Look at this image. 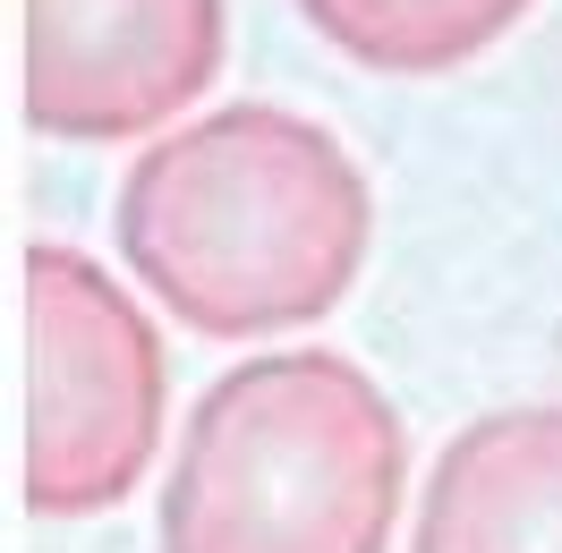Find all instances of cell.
Masks as SVG:
<instances>
[{"label": "cell", "instance_id": "cell-1", "mask_svg": "<svg viewBox=\"0 0 562 553\" xmlns=\"http://www.w3.org/2000/svg\"><path fill=\"white\" fill-rule=\"evenodd\" d=\"M111 239L137 290L205 341L324 324L358 290L375 196L324 120L222 103L154 137L120 179Z\"/></svg>", "mask_w": 562, "mask_h": 553}, {"label": "cell", "instance_id": "cell-2", "mask_svg": "<svg viewBox=\"0 0 562 553\" xmlns=\"http://www.w3.org/2000/svg\"><path fill=\"white\" fill-rule=\"evenodd\" d=\"M409 435L341 349H273L205 383L162 477V553H392Z\"/></svg>", "mask_w": 562, "mask_h": 553}, {"label": "cell", "instance_id": "cell-3", "mask_svg": "<svg viewBox=\"0 0 562 553\" xmlns=\"http://www.w3.org/2000/svg\"><path fill=\"white\" fill-rule=\"evenodd\" d=\"M162 332L86 247H26V511L103 519L162 451Z\"/></svg>", "mask_w": 562, "mask_h": 553}, {"label": "cell", "instance_id": "cell-4", "mask_svg": "<svg viewBox=\"0 0 562 553\" xmlns=\"http://www.w3.org/2000/svg\"><path fill=\"white\" fill-rule=\"evenodd\" d=\"M213 77L222 0H26V120L43 137H171Z\"/></svg>", "mask_w": 562, "mask_h": 553}, {"label": "cell", "instance_id": "cell-5", "mask_svg": "<svg viewBox=\"0 0 562 553\" xmlns=\"http://www.w3.org/2000/svg\"><path fill=\"white\" fill-rule=\"evenodd\" d=\"M409 553H562V400L469 417L418 485Z\"/></svg>", "mask_w": 562, "mask_h": 553}, {"label": "cell", "instance_id": "cell-6", "mask_svg": "<svg viewBox=\"0 0 562 553\" xmlns=\"http://www.w3.org/2000/svg\"><path fill=\"white\" fill-rule=\"evenodd\" d=\"M537 0H299V18L316 26L341 60L375 77H443L469 69L477 52L520 26Z\"/></svg>", "mask_w": 562, "mask_h": 553}]
</instances>
